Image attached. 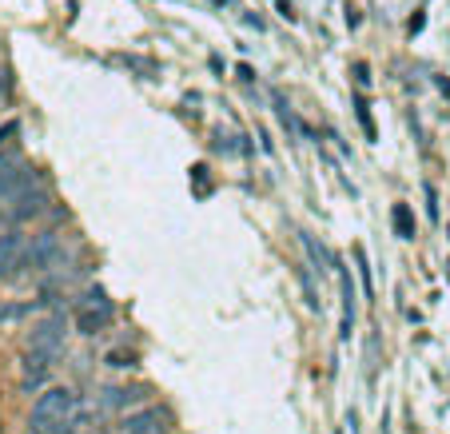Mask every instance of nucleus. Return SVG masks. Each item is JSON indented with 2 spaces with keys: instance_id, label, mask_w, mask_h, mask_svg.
<instances>
[{
  "instance_id": "f257e3e1",
  "label": "nucleus",
  "mask_w": 450,
  "mask_h": 434,
  "mask_svg": "<svg viewBox=\"0 0 450 434\" xmlns=\"http://www.w3.org/2000/svg\"><path fill=\"white\" fill-rule=\"evenodd\" d=\"M76 406H80V395H76L72 386H52V390H44V395L33 402L28 431H33V434H52L64 418L76 415Z\"/></svg>"
},
{
  "instance_id": "f03ea898",
  "label": "nucleus",
  "mask_w": 450,
  "mask_h": 434,
  "mask_svg": "<svg viewBox=\"0 0 450 434\" xmlns=\"http://www.w3.org/2000/svg\"><path fill=\"white\" fill-rule=\"evenodd\" d=\"M44 204H48V192H44V183L36 179V183H28L24 192L0 199V224H8V227L28 224V219H36V215L44 211Z\"/></svg>"
},
{
  "instance_id": "7ed1b4c3",
  "label": "nucleus",
  "mask_w": 450,
  "mask_h": 434,
  "mask_svg": "<svg viewBox=\"0 0 450 434\" xmlns=\"http://www.w3.org/2000/svg\"><path fill=\"white\" fill-rule=\"evenodd\" d=\"M68 259L64 243L56 231H40L28 239V271H52V267H60Z\"/></svg>"
},
{
  "instance_id": "20e7f679",
  "label": "nucleus",
  "mask_w": 450,
  "mask_h": 434,
  "mask_svg": "<svg viewBox=\"0 0 450 434\" xmlns=\"http://www.w3.org/2000/svg\"><path fill=\"white\" fill-rule=\"evenodd\" d=\"M28 271V235L4 231L0 235V279H20Z\"/></svg>"
},
{
  "instance_id": "39448f33",
  "label": "nucleus",
  "mask_w": 450,
  "mask_h": 434,
  "mask_svg": "<svg viewBox=\"0 0 450 434\" xmlns=\"http://www.w3.org/2000/svg\"><path fill=\"white\" fill-rule=\"evenodd\" d=\"M64 343H68V323H64V315H52V319H40L28 331V347L33 351H44V354H56L64 351Z\"/></svg>"
},
{
  "instance_id": "423d86ee",
  "label": "nucleus",
  "mask_w": 450,
  "mask_h": 434,
  "mask_svg": "<svg viewBox=\"0 0 450 434\" xmlns=\"http://www.w3.org/2000/svg\"><path fill=\"white\" fill-rule=\"evenodd\" d=\"M112 323V299L104 295V291H92L88 299L80 303V315H76V327H80L84 335H96Z\"/></svg>"
},
{
  "instance_id": "0eeeda50",
  "label": "nucleus",
  "mask_w": 450,
  "mask_h": 434,
  "mask_svg": "<svg viewBox=\"0 0 450 434\" xmlns=\"http://www.w3.org/2000/svg\"><path fill=\"white\" fill-rule=\"evenodd\" d=\"M163 431H168V415H163L160 406H144V410L124 418L116 434H163Z\"/></svg>"
},
{
  "instance_id": "6e6552de",
  "label": "nucleus",
  "mask_w": 450,
  "mask_h": 434,
  "mask_svg": "<svg viewBox=\"0 0 450 434\" xmlns=\"http://www.w3.org/2000/svg\"><path fill=\"white\" fill-rule=\"evenodd\" d=\"M48 370H52V354H44V351H28V354H24V363H20V383H24V390H36V386H44Z\"/></svg>"
},
{
  "instance_id": "1a4fd4ad",
  "label": "nucleus",
  "mask_w": 450,
  "mask_h": 434,
  "mask_svg": "<svg viewBox=\"0 0 450 434\" xmlns=\"http://www.w3.org/2000/svg\"><path fill=\"white\" fill-rule=\"evenodd\" d=\"M92 422H96V415H92L88 406H76V415L64 418V422H60L52 434H96V426H92Z\"/></svg>"
},
{
  "instance_id": "9d476101",
  "label": "nucleus",
  "mask_w": 450,
  "mask_h": 434,
  "mask_svg": "<svg viewBox=\"0 0 450 434\" xmlns=\"http://www.w3.org/2000/svg\"><path fill=\"white\" fill-rule=\"evenodd\" d=\"M144 399H147L144 386H108L104 390V406H136Z\"/></svg>"
},
{
  "instance_id": "9b49d317",
  "label": "nucleus",
  "mask_w": 450,
  "mask_h": 434,
  "mask_svg": "<svg viewBox=\"0 0 450 434\" xmlns=\"http://www.w3.org/2000/svg\"><path fill=\"white\" fill-rule=\"evenodd\" d=\"M339 287H343V299H347V303H343V338L351 335V323H354V287H351V275L343 271L339 275Z\"/></svg>"
},
{
  "instance_id": "f8f14e48",
  "label": "nucleus",
  "mask_w": 450,
  "mask_h": 434,
  "mask_svg": "<svg viewBox=\"0 0 450 434\" xmlns=\"http://www.w3.org/2000/svg\"><path fill=\"white\" fill-rule=\"evenodd\" d=\"M395 231H399L402 239H415V215H411V208L406 204H395Z\"/></svg>"
},
{
  "instance_id": "ddd939ff",
  "label": "nucleus",
  "mask_w": 450,
  "mask_h": 434,
  "mask_svg": "<svg viewBox=\"0 0 450 434\" xmlns=\"http://www.w3.org/2000/svg\"><path fill=\"white\" fill-rule=\"evenodd\" d=\"M33 307H40V299H36V303H0V323H17V319H24Z\"/></svg>"
},
{
  "instance_id": "4468645a",
  "label": "nucleus",
  "mask_w": 450,
  "mask_h": 434,
  "mask_svg": "<svg viewBox=\"0 0 450 434\" xmlns=\"http://www.w3.org/2000/svg\"><path fill=\"white\" fill-rule=\"evenodd\" d=\"M108 367H120V370H124V367H136V354L112 351V354H108Z\"/></svg>"
},
{
  "instance_id": "2eb2a0df",
  "label": "nucleus",
  "mask_w": 450,
  "mask_h": 434,
  "mask_svg": "<svg viewBox=\"0 0 450 434\" xmlns=\"http://www.w3.org/2000/svg\"><path fill=\"white\" fill-rule=\"evenodd\" d=\"M20 132V124L17 120H8V124H4V128H0V144H8V140H12V136H17Z\"/></svg>"
},
{
  "instance_id": "dca6fc26",
  "label": "nucleus",
  "mask_w": 450,
  "mask_h": 434,
  "mask_svg": "<svg viewBox=\"0 0 450 434\" xmlns=\"http://www.w3.org/2000/svg\"><path fill=\"white\" fill-rule=\"evenodd\" d=\"M359 120H363L367 136H375V124H370V112H367V104H363V100H359Z\"/></svg>"
},
{
  "instance_id": "f3484780",
  "label": "nucleus",
  "mask_w": 450,
  "mask_h": 434,
  "mask_svg": "<svg viewBox=\"0 0 450 434\" xmlns=\"http://www.w3.org/2000/svg\"><path fill=\"white\" fill-rule=\"evenodd\" d=\"M354 80H359V84H370V68H367V64H354Z\"/></svg>"
},
{
  "instance_id": "a211bd4d",
  "label": "nucleus",
  "mask_w": 450,
  "mask_h": 434,
  "mask_svg": "<svg viewBox=\"0 0 450 434\" xmlns=\"http://www.w3.org/2000/svg\"><path fill=\"white\" fill-rule=\"evenodd\" d=\"M4 88H8V72H0V96H4Z\"/></svg>"
},
{
  "instance_id": "6ab92c4d",
  "label": "nucleus",
  "mask_w": 450,
  "mask_h": 434,
  "mask_svg": "<svg viewBox=\"0 0 450 434\" xmlns=\"http://www.w3.org/2000/svg\"><path fill=\"white\" fill-rule=\"evenodd\" d=\"M211 4H231V0H211Z\"/></svg>"
}]
</instances>
